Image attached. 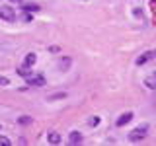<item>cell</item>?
I'll use <instances>...</instances> for the list:
<instances>
[{
    "instance_id": "9c48e42d",
    "label": "cell",
    "mask_w": 156,
    "mask_h": 146,
    "mask_svg": "<svg viewBox=\"0 0 156 146\" xmlns=\"http://www.w3.org/2000/svg\"><path fill=\"white\" fill-rule=\"evenodd\" d=\"M47 140H49L51 144H58V142H61V134H58L57 130H51V133L47 134Z\"/></svg>"
},
{
    "instance_id": "d6986e66",
    "label": "cell",
    "mask_w": 156,
    "mask_h": 146,
    "mask_svg": "<svg viewBox=\"0 0 156 146\" xmlns=\"http://www.w3.org/2000/svg\"><path fill=\"white\" fill-rule=\"evenodd\" d=\"M152 78H154V82H156V72H154V74H152Z\"/></svg>"
},
{
    "instance_id": "277c9868",
    "label": "cell",
    "mask_w": 156,
    "mask_h": 146,
    "mask_svg": "<svg viewBox=\"0 0 156 146\" xmlns=\"http://www.w3.org/2000/svg\"><path fill=\"white\" fill-rule=\"evenodd\" d=\"M154 57H156V53H154V51H146V53H143V55L136 58V64H139V66H143V64H146L148 61H152Z\"/></svg>"
},
{
    "instance_id": "5bb4252c",
    "label": "cell",
    "mask_w": 156,
    "mask_h": 146,
    "mask_svg": "<svg viewBox=\"0 0 156 146\" xmlns=\"http://www.w3.org/2000/svg\"><path fill=\"white\" fill-rule=\"evenodd\" d=\"M20 123H22V125H29V123H31V119H29L27 115H23V117H20Z\"/></svg>"
},
{
    "instance_id": "ba28073f",
    "label": "cell",
    "mask_w": 156,
    "mask_h": 146,
    "mask_svg": "<svg viewBox=\"0 0 156 146\" xmlns=\"http://www.w3.org/2000/svg\"><path fill=\"white\" fill-rule=\"evenodd\" d=\"M57 66H58V70L66 72V70H68V66H70V57H65V58H61Z\"/></svg>"
},
{
    "instance_id": "9a60e30c",
    "label": "cell",
    "mask_w": 156,
    "mask_h": 146,
    "mask_svg": "<svg viewBox=\"0 0 156 146\" xmlns=\"http://www.w3.org/2000/svg\"><path fill=\"white\" fill-rule=\"evenodd\" d=\"M10 84V80H8V78L6 76H0V86H2V88H6Z\"/></svg>"
},
{
    "instance_id": "8fae6325",
    "label": "cell",
    "mask_w": 156,
    "mask_h": 146,
    "mask_svg": "<svg viewBox=\"0 0 156 146\" xmlns=\"http://www.w3.org/2000/svg\"><path fill=\"white\" fill-rule=\"evenodd\" d=\"M144 84H146V88H148V90H156V82H154V78L150 76V78H146L144 80Z\"/></svg>"
},
{
    "instance_id": "52a82bcc",
    "label": "cell",
    "mask_w": 156,
    "mask_h": 146,
    "mask_svg": "<svg viewBox=\"0 0 156 146\" xmlns=\"http://www.w3.org/2000/svg\"><path fill=\"white\" fill-rule=\"evenodd\" d=\"M35 61H37V57H35V53H27L26 58H23V66H27V68H31L33 64H35Z\"/></svg>"
},
{
    "instance_id": "2e32d148",
    "label": "cell",
    "mask_w": 156,
    "mask_h": 146,
    "mask_svg": "<svg viewBox=\"0 0 156 146\" xmlns=\"http://www.w3.org/2000/svg\"><path fill=\"white\" fill-rule=\"evenodd\" d=\"M10 144H12V142H10L6 136H0V146H10Z\"/></svg>"
},
{
    "instance_id": "6da1fadb",
    "label": "cell",
    "mask_w": 156,
    "mask_h": 146,
    "mask_svg": "<svg viewBox=\"0 0 156 146\" xmlns=\"http://www.w3.org/2000/svg\"><path fill=\"white\" fill-rule=\"evenodd\" d=\"M146 130H148V127L143 125V127H136V129H133L129 133V140L131 142H139V140H143L146 136Z\"/></svg>"
},
{
    "instance_id": "7a4b0ae2",
    "label": "cell",
    "mask_w": 156,
    "mask_h": 146,
    "mask_svg": "<svg viewBox=\"0 0 156 146\" xmlns=\"http://www.w3.org/2000/svg\"><path fill=\"white\" fill-rule=\"evenodd\" d=\"M0 19H4V22H16V10L12 6H0Z\"/></svg>"
},
{
    "instance_id": "3957f363",
    "label": "cell",
    "mask_w": 156,
    "mask_h": 146,
    "mask_svg": "<svg viewBox=\"0 0 156 146\" xmlns=\"http://www.w3.org/2000/svg\"><path fill=\"white\" fill-rule=\"evenodd\" d=\"M26 80H27V86H33V88L45 86V78H43L41 74H31V76H27Z\"/></svg>"
},
{
    "instance_id": "7c38bea8",
    "label": "cell",
    "mask_w": 156,
    "mask_h": 146,
    "mask_svg": "<svg viewBox=\"0 0 156 146\" xmlns=\"http://www.w3.org/2000/svg\"><path fill=\"white\" fill-rule=\"evenodd\" d=\"M18 74H20V76H23V78H27V76H31V72H29V68H27V66H23V68H20V70H18Z\"/></svg>"
},
{
    "instance_id": "30bf717a",
    "label": "cell",
    "mask_w": 156,
    "mask_h": 146,
    "mask_svg": "<svg viewBox=\"0 0 156 146\" xmlns=\"http://www.w3.org/2000/svg\"><path fill=\"white\" fill-rule=\"evenodd\" d=\"M68 140H70V144H80L82 142V134L78 133V130H72L70 136H68Z\"/></svg>"
},
{
    "instance_id": "8992f818",
    "label": "cell",
    "mask_w": 156,
    "mask_h": 146,
    "mask_svg": "<svg viewBox=\"0 0 156 146\" xmlns=\"http://www.w3.org/2000/svg\"><path fill=\"white\" fill-rule=\"evenodd\" d=\"M37 10H39V4H35V2L22 4V12H26V14H33V12H37Z\"/></svg>"
},
{
    "instance_id": "5b68a950",
    "label": "cell",
    "mask_w": 156,
    "mask_h": 146,
    "mask_svg": "<svg viewBox=\"0 0 156 146\" xmlns=\"http://www.w3.org/2000/svg\"><path fill=\"white\" fill-rule=\"evenodd\" d=\"M131 119H133V113H131V111H127V113L119 115V119L115 121V125H117V127H123V125H127V123H129Z\"/></svg>"
},
{
    "instance_id": "4fadbf2b",
    "label": "cell",
    "mask_w": 156,
    "mask_h": 146,
    "mask_svg": "<svg viewBox=\"0 0 156 146\" xmlns=\"http://www.w3.org/2000/svg\"><path fill=\"white\" fill-rule=\"evenodd\" d=\"M88 125H90V127H98V125H100V117H90V119H88Z\"/></svg>"
},
{
    "instance_id": "ac0fdd59",
    "label": "cell",
    "mask_w": 156,
    "mask_h": 146,
    "mask_svg": "<svg viewBox=\"0 0 156 146\" xmlns=\"http://www.w3.org/2000/svg\"><path fill=\"white\" fill-rule=\"evenodd\" d=\"M10 2H16V4H22L23 0H10Z\"/></svg>"
},
{
    "instance_id": "e0dca14e",
    "label": "cell",
    "mask_w": 156,
    "mask_h": 146,
    "mask_svg": "<svg viewBox=\"0 0 156 146\" xmlns=\"http://www.w3.org/2000/svg\"><path fill=\"white\" fill-rule=\"evenodd\" d=\"M66 94H65V92H62V94H55V96H51V97H49V99H61V97H65Z\"/></svg>"
}]
</instances>
